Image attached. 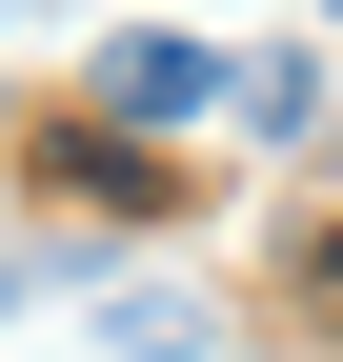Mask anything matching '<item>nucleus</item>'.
Wrapping results in <instances>:
<instances>
[{
    "label": "nucleus",
    "instance_id": "f03ea898",
    "mask_svg": "<svg viewBox=\"0 0 343 362\" xmlns=\"http://www.w3.org/2000/svg\"><path fill=\"white\" fill-rule=\"evenodd\" d=\"M223 101H242V121H263V141H323V61H303V40H263V61H242V81H223Z\"/></svg>",
    "mask_w": 343,
    "mask_h": 362
},
{
    "label": "nucleus",
    "instance_id": "7ed1b4c3",
    "mask_svg": "<svg viewBox=\"0 0 343 362\" xmlns=\"http://www.w3.org/2000/svg\"><path fill=\"white\" fill-rule=\"evenodd\" d=\"M303 302H343V242H323V262H303Z\"/></svg>",
    "mask_w": 343,
    "mask_h": 362
},
{
    "label": "nucleus",
    "instance_id": "f257e3e1",
    "mask_svg": "<svg viewBox=\"0 0 343 362\" xmlns=\"http://www.w3.org/2000/svg\"><path fill=\"white\" fill-rule=\"evenodd\" d=\"M81 101H101L121 141H162V121H202V101H223V61H202V40H142V21H121L101 61H81Z\"/></svg>",
    "mask_w": 343,
    "mask_h": 362
}]
</instances>
